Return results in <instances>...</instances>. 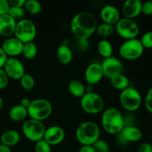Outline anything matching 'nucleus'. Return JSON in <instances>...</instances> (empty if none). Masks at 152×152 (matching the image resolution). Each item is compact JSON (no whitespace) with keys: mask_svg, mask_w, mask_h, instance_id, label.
I'll use <instances>...</instances> for the list:
<instances>
[{"mask_svg":"<svg viewBox=\"0 0 152 152\" xmlns=\"http://www.w3.org/2000/svg\"><path fill=\"white\" fill-rule=\"evenodd\" d=\"M25 10H27L29 13L33 15H37L41 13L42 7L41 3L37 0H28L25 1Z\"/></svg>","mask_w":152,"mask_h":152,"instance_id":"nucleus-28","label":"nucleus"},{"mask_svg":"<svg viewBox=\"0 0 152 152\" xmlns=\"http://www.w3.org/2000/svg\"><path fill=\"white\" fill-rule=\"evenodd\" d=\"M97 19L90 12H80L72 18L70 24L71 32L76 39L88 40L96 32Z\"/></svg>","mask_w":152,"mask_h":152,"instance_id":"nucleus-1","label":"nucleus"},{"mask_svg":"<svg viewBox=\"0 0 152 152\" xmlns=\"http://www.w3.org/2000/svg\"><path fill=\"white\" fill-rule=\"evenodd\" d=\"M80 99L81 108L88 114H96L103 110L105 105L103 99L95 92L86 93Z\"/></svg>","mask_w":152,"mask_h":152,"instance_id":"nucleus-7","label":"nucleus"},{"mask_svg":"<svg viewBox=\"0 0 152 152\" xmlns=\"http://www.w3.org/2000/svg\"><path fill=\"white\" fill-rule=\"evenodd\" d=\"M37 36V28L34 22L28 19H22L16 22L14 37L22 43L33 42Z\"/></svg>","mask_w":152,"mask_h":152,"instance_id":"nucleus-5","label":"nucleus"},{"mask_svg":"<svg viewBox=\"0 0 152 152\" xmlns=\"http://www.w3.org/2000/svg\"><path fill=\"white\" fill-rule=\"evenodd\" d=\"M65 137V131L62 128L58 126H52L46 129L43 140L52 146L60 144L64 140Z\"/></svg>","mask_w":152,"mask_h":152,"instance_id":"nucleus-13","label":"nucleus"},{"mask_svg":"<svg viewBox=\"0 0 152 152\" xmlns=\"http://www.w3.org/2000/svg\"><path fill=\"white\" fill-rule=\"evenodd\" d=\"M27 110L30 118L42 122L50 117L53 111V107L47 99H36L31 101Z\"/></svg>","mask_w":152,"mask_h":152,"instance_id":"nucleus-4","label":"nucleus"},{"mask_svg":"<svg viewBox=\"0 0 152 152\" xmlns=\"http://www.w3.org/2000/svg\"><path fill=\"white\" fill-rule=\"evenodd\" d=\"M9 82V77L3 68H0V90L4 89L7 86Z\"/></svg>","mask_w":152,"mask_h":152,"instance_id":"nucleus-34","label":"nucleus"},{"mask_svg":"<svg viewBox=\"0 0 152 152\" xmlns=\"http://www.w3.org/2000/svg\"><path fill=\"white\" fill-rule=\"evenodd\" d=\"M110 83L114 88L121 91L130 86V81L129 78L123 74H118L110 79Z\"/></svg>","mask_w":152,"mask_h":152,"instance_id":"nucleus-23","label":"nucleus"},{"mask_svg":"<svg viewBox=\"0 0 152 152\" xmlns=\"http://www.w3.org/2000/svg\"><path fill=\"white\" fill-rule=\"evenodd\" d=\"M58 60L62 65H68L72 61L73 53L71 49L67 45H61L56 50Z\"/></svg>","mask_w":152,"mask_h":152,"instance_id":"nucleus-21","label":"nucleus"},{"mask_svg":"<svg viewBox=\"0 0 152 152\" xmlns=\"http://www.w3.org/2000/svg\"><path fill=\"white\" fill-rule=\"evenodd\" d=\"M142 1L140 0H127L122 6V13L124 18L134 19L141 13Z\"/></svg>","mask_w":152,"mask_h":152,"instance_id":"nucleus-16","label":"nucleus"},{"mask_svg":"<svg viewBox=\"0 0 152 152\" xmlns=\"http://www.w3.org/2000/svg\"><path fill=\"white\" fill-rule=\"evenodd\" d=\"M141 13L145 16L152 15V1H146L142 3V9Z\"/></svg>","mask_w":152,"mask_h":152,"instance_id":"nucleus-35","label":"nucleus"},{"mask_svg":"<svg viewBox=\"0 0 152 152\" xmlns=\"http://www.w3.org/2000/svg\"><path fill=\"white\" fill-rule=\"evenodd\" d=\"M79 152H95L92 145H83Z\"/></svg>","mask_w":152,"mask_h":152,"instance_id":"nucleus-42","label":"nucleus"},{"mask_svg":"<svg viewBox=\"0 0 152 152\" xmlns=\"http://www.w3.org/2000/svg\"><path fill=\"white\" fill-rule=\"evenodd\" d=\"M1 48L7 56L16 57L22 54L23 43L19 41L16 37H9L7 38L1 45Z\"/></svg>","mask_w":152,"mask_h":152,"instance_id":"nucleus-15","label":"nucleus"},{"mask_svg":"<svg viewBox=\"0 0 152 152\" xmlns=\"http://www.w3.org/2000/svg\"><path fill=\"white\" fill-rule=\"evenodd\" d=\"M3 106H4V101H3L2 98L0 96V110L2 109Z\"/></svg>","mask_w":152,"mask_h":152,"instance_id":"nucleus-46","label":"nucleus"},{"mask_svg":"<svg viewBox=\"0 0 152 152\" xmlns=\"http://www.w3.org/2000/svg\"><path fill=\"white\" fill-rule=\"evenodd\" d=\"M10 4L7 0H0V16L8 13Z\"/></svg>","mask_w":152,"mask_h":152,"instance_id":"nucleus-36","label":"nucleus"},{"mask_svg":"<svg viewBox=\"0 0 152 152\" xmlns=\"http://www.w3.org/2000/svg\"><path fill=\"white\" fill-rule=\"evenodd\" d=\"M20 81V85L25 90L30 91L34 88L35 86V80L34 77L31 74H25L23 77L19 80Z\"/></svg>","mask_w":152,"mask_h":152,"instance_id":"nucleus-29","label":"nucleus"},{"mask_svg":"<svg viewBox=\"0 0 152 152\" xmlns=\"http://www.w3.org/2000/svg\"><path fill=\"white\" fill-rule=\"evenodd\" d=\"M28 116V110L20 104L12 107L9 111V117L14 122H20L25 120Z\"/></svg>","mask_w":152,"mask_h":152,"instance_id":"nucleus-22","label":"nucleus"},{"mask_svg":"<svg viewBox=\"0 0 152 152\" xmlns=\"http://www.w3.org/2000/svg\"><path fill=\"white\" fill-rule=\"evenodd\" d=\"M104 77L101 64L92 62L88 65L85 71V80L88 85L94 86L101 81Z\"/></svg>","mask_w":152,"mask_h":152,"instance_id":"nucleus-14","label":"nucleus"},{"mask_svg":"<svg viewBox=\"0 0 152 152\" xmlns=\"http://www.w3.org/2000/svg\"><path fill=\"white\" fill-rule=\"evenodd\" d=\"M114 31H115V28L114 25L104 23V22L98 25L96 29V32L97 33L98 35L103 38L111 37L114 34Z\"/></svg>","mask_w":152,"mask_h":152,"instance_id":"nucleus-27","label":"nucleus"},{"mask_svg":"<svg viewBox=\"0 0 152 152\" xmlns=\"http://www.w3.org/2000/svg\"><path fill=\"white\" fill-rule=\"evenodd\" d=\"M93 148L95 152H109L110 147L106 141L99 139L93 144Z\"/></svg>","mask_w":152,"mask_h":152,"instance_id":"nucleus-31","label":"nucleus"},{"mask_svg":"<svg viewBox=\"0 0 152 152\" xmlns=\"http://www.w3.org/2000/svg\"><path fill=\"white\" fill-rule=\"evenodd\" d=\"M144 51L140 40L138 39L126 40L120 45L119 53L120 56L126 60H135L140 57Z\"/></svg>","mask_w":152,"mask_h":152,"instance_id":"nucleus-9","label":"nucleus"},{"mask_svg":"<svg viewBox=\"0 0 152 152\" xmlns=\"http://www.w3.org/2000/svg\"><path fill=\"white\" fill-rule=\"evenodd\" d=\"M101 123L104 130L110 134H120L126 126L122 113L114 107H110L104 111Z\"/></svg>","mask_w":152,"mask_h":152,"instance_id":"nucleus-2","label":"nucleus"},{"mask_svg":"<svg viewBox=\"0 0 152 152\" xmlns=\"http://www.w3.org/2000/svg\"><path fill=\"white\" fill-rule=\"evenodd\" d=\"M120 134L126 142H137L142 137L140 129L132 125L125 126Z\"/></svg>","mask_w":152,"mask_h":152,"instance_id":"nucleus-19","label":"nucleus"},{"mask_svg":"<svg viewBox=\"0 0 152 152\" xmlns=\"http://www.w3.org/2000/svg\"><path fill=\"white\" fill-rule=\"evenodd\" d=\"M97 50L99 54L105 59L112 56L113 46L109 41L102 39L99 42L97 45Z\"/></svg>","mask_w":152,"mask_h":152,"instance_id":"nucleus-25","label":"nucleus"},{"mask_svg":"<svg viewBox=\"0 0 152 152\" xmlns=\"http://www.w3.org/2000/svg\"><path fill=\"white\" fill-rule=\"evenodd\" d=\"M31 100H30L28 98L24 97L20 100V105H22V106L25 107V108H28V106L30 105V104H31Z\"/></svg>","mask_w":152,"mask_h":152,"instance_id":"nucleus-43","label":"nucleus"},{"mask_svg":"<svg viewBox=\"0 0 152 152\" xmlns=\"http://www.w3.org/2000/svg\"><path fill=\"white\" fill-rule=\"evenodd\" d=\"M145 105L146 109L152 114V98L148 97V96H145Z\"/></svg>","mask_w":152,"mask_h":152,"instance_id":"nucleus-40","label":"nucleus"},{"mask_svg":"<svg viewBox=\"0 0 152 152\" xmlns=\"http://www.w3.org/2000/svg\"><path fill=\"white\" fill-rule=\"evenodd\" d=\"M35 152H51V146L44 140H41L36 142Z\"/></svg>","mask_w":152,"mask_h":152,"instance_id":"nucleus-33","label":"nucleus"},{"mask_svg":"<svg viewBox=\"0 0 152 152\" xmlns=\"http://www.w3.org/2000/svg\"><path fill=\"white\" fill-rule=\"evenodd\" d=\"M7 58H8L7 56L5 54V53L4 52L3 49L1 48V47L0 46V68H3L6 61H7Z\"/></svg>","mask_w":152,"mask_h":152,"instance_id":"nucleus-39","label":"nucleus"},{"mask_svg":"<svg viewBox=\"0 0 152 152\" xmlns=\"http://www.w3.org/2000/svg\"><path fill=\"white\" fill-rule=\"evenodd\" d=\"M3 69L7 74L9 79L19 80L25 74L23 63L16 57L7 58Z\"/></svg>","mask_w":152,"mask_h":152,"instance_id":"nucleus-11","label":"nucleus"},{"mask_svg":"<svg viewBox=\"0 0 152 152\" xmlns=\"http://www.w3.org/2000/svg\"><path fill=\"white\" fill-rule=\"evenodd\" d=\"M16 21L8 14L0 16V36L9 38L14 35Z\"/></svg>","mask_w":152,"mask_h":152,"instance_id":"nucleus-18","label":"nucleus"},{"mask_svg":"<svg viewBox=\"0 0 152 152\" xmlns=\"http://www.w3.org/2000/svg\"><path fill=\"white\" fill-rule=\"evenodd\" d=\"M0 140L1 143L11 148L12 146L19 143L20 140V134L14 129H9L3 132L2 134L0 136Z\"/></svg>","mask_w":152,"mask_h":152,"instance_id":"nucleus-20","label":"nucleus"},{"mask_svg":"<svg viewBox=\"0 0 152 152\" xmlns=\"http://www.w3.org/2000/svg\"><path fill=\"white\" fill-rule=\"evenodd\" d=\"M79 47L81 50H86L88 48V40H80V41H79Z\"/></svg>","mask_w":152,"mask_h":152,"instance_id":"nucleus-41","label":"nucleus"},{"mask_svg":"<svg viewBox=\"0 0 152 152\" xmlns=\"http://www.w3.org/2000/svg\"><path fill=\"white\" fill-rule=\"evenodd\" d=\"M140 42L144 49L152 48V31H148L145 33L141 37Z\"/></svg>","mask_w":152,"mask_h":152,"instance_id":"nucleus-32","label":"nucleus"},{"mask_svg":"<svg viewBox=\"0 0 152 152\" xmlns=\"http://www.w3.org/2000/svg\"><path fill=\"white\" fill-rule=\"evenodd\" d=\"M120 102L123 108L128 111H135L140 107L142 96L136 88L129 86L122 91L120 95Z\"/></svg>","mask_w":152,"mask_h":152,"instance_id":"nucleus-6","label":"nucleus"},{"mask_svg":"<svg viewBox=\"0 0 152 152\" xmlns=\"http://www.w3.org/2000/svg\"><path fill=\"white\" fill-rule=\"evenodd\" d=\"M146 96H148V97L152 98V87L150 88L149 90H148V92H147Z\"/></svg>","mask_w":152,"mask_h":152,"instance_id":"nucleus-45","label":"nucleus"},{"mask_svg":"<svg viewBox=\"0 0 152 152\" xmlns=\"http://www.w3.org/2000/svg\"><path fill=\"white\" fill-rule=\"evenodd\" d=\"M100 17L104 23L114 26L120 19V13L115 6L112 4H107L101 9Z\"/></svg>","mask_w":152,"mask_h":152,"instance_id":"nucleus-17","label":"nucleus"},{"mask_svg":"<svg viewBox=\"0 0 152 152\" xmlns=\"http://www.w3.org/2000/svg\"><path fill=\"white\" fill-rule=\"evenodd\" d=\"M22 130L24 136L27 139L37 142L43 140L46 129L42 122L29 119L23 123Z\"/></svg>","mask_w":152,"mask_h":152,"instance_id":"nucleus-8","label":"nucleus"},{"mask_svg":"<svg viewBox=\"0 0 152 152\" xmlns=\"http://www.w3.org/2000/svg\"><path fill=\"white\" fill-rule=\"evenodd\" d=\"M0 152H12L11 148L2 143H0Z\"/></svg>","mask_w":152,"mask_h":152,"instance_id":"nucleus-44","label":"nucleus"},{"mask_svg":"<svg viewBox=\"0 0 152 152\" xmlns=\"http://www.w3.org/2000/svg\"><path fill=\"white\" fill-rule=\"evenodd\" d=\"M37 52H38L37 46L34 42H26L23 44L22 54L23 55L25 59H34L37 56Z\"/></svg>","mask_w":152,"mask_h":152,"instance_id":"nucleus-26","label":"nucleus"},{"mask_svg":"<svg viewBox=\"0 0 152 152\" xmlns=\"http://www.w3.org/2000/svg\"><path fill=\"white\" fill-rule=\"evenodd\" d=\"M101 67L104 77L108 79H111L118 74H123L124 68L121 61L113 56L104 59L101 64Z\"/></svg>","mask_w":152,"mask_h":152,"instance_id":"nucleus-12","label":"nucleus"},{"mask_svg":"<svg viewBox=\"0 0 152 152\" xmlns=\"http://www.w3.org/2000/svg\"><path fill=\"white\" fill-rule=\"evenodd\" d=\"M114 28L117 34L126 40L136 39L140 33V27L134 19L122 18Z\"/></svg>","mask_w":152,"mask_h":152,"instance_id":"nucleus-10","label":"nucleus"},{"mask_svg":"<svg viewBox=\"0 0 152 152\" xmlns=\"http://www.w3.org/2000/svg\"><path fill=\"white\" fill-rule=\"evenodd\" d=\"M0 143H1V140H0Z\"/></svg>","mask_w":152,"mask_h":152,"instance_id":"nucleus-47","label":"nucleus"},{"mask_svg":"<svg viewBox=\"0 0 152 152\" xmlns=\"http://www.w3.org/2000/svg\"><path fill=\"white\" fill-rule=\"evenodd\" d=\"M7 14L11 16L13 19L17 20V19H23L25 15V10L24 7H10L9 11Z\"/></svg>","mask_w":152,"mask_h":152,"instance_id":"nucleus-30","label":"nucleus"},{"mask_svg":"<svg viewBox=\"0 0 152 152\" xmlns=\"http://www.w3.org/2000/svg\"><path fill=\"white\" fill-rule=\"evenodd\" d=\"M68 88L69 92L74 97L81 98L86 94V87L82 82L79 80H71L68 83Z\"/></svg>","mask_w":152,"mask_h":152,"instance_id":"nucleus-24","label":"nucleus"},{"mask_svg":"<svg viewBox=\"0 0 152 152\" xmlns=\"http://www.w3.org/2000/svg\"><path fill=\"white\" fill-rule=\"evenodd\" d=\"M100 129L96 123L86 121L81 123L76 130V137L82 145H93L99 139Z\"/></svg>","mask_w":152,"mask_h":152,"instance_id":"nucleus-3","label":"nucleus"},{"mask_svg":"<svg viewBox=\"0 0 152 152\" xmlns=\"http://www.w3.org/2000/svg\"><path fill=\"white\" fill-rule=\"evenodd\" d=\"M137 152H152V145L148 142H142L139 145Z\"/></svg>","mask_w":152,"mask_h":152,"instance_id":"nucleus-37","label":"nucleus"},{"mask_svg":"<svg viewBox=\"0 0 152 152\" xmlns=\"http://www.w3.org/2000/svg\"><path fill=\"white\" fill-rule=\"evenodd\" d=\"M26 0H9L8 3L10 7H23Z\"/></svg>","mask_w":152,"mask_h":152,"instance_id":"nucleus-38","label":"nucleus"}]
</instances>
